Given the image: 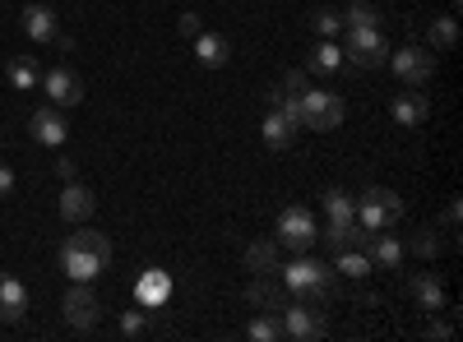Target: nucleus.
Returning <instances> with one entry per match:
<instances>
[{"label":"nucleus","instance_id":"obj_1","mask_svg":"<svg viewBox=\"0 0 463 342\" xmlns=\"http://www.w3.org/2000/svg\"><path fill=\"white\" fill-rule=\"evenodd\" d=\"M279 278H283V287L297 296V300H311V306H325L329 300V287H334V269L325 259H311V254H297V259H288V269H274Z\"/></svg>","mask_w":463,"mask_h":342},{"label":"nucleus","instance_id":"obj_2","mask_svg":"<svg viewBox=\"0 0 463 342\" xmlns=\"http://www.w3.org/2000/svg\"><path fill=\"white\" fill-rule=\"evenodd\" d=\"M297 125L316 130V134L338 130L343 125V97H334L329 88H301L297 93Z\"/></svg>","mask_w":463,"mask_h":342},{"label":"nucleus","instance_id":"obj_3","mask_svg":"<svg viewBox=\"0 0 463 342\" xmlns=\"http://www.w3.org/2000/svg\"><path fill=\"white\" fill-rule=\"evenodd\" d=\"M399 217H403V199L394 189H384V185L362 189V199H357V226L362 232H384V226H394Z\"/></svg>","mask_w":463,"mask_h":342},{"label":"nucleus","instance_id":"obj_4","mask_svg":"<svg viewBox=\"0 0 463 342\" xmlns=\"http://www.w3.org/2000/svg\"><path fill=\"white\" fill-rule=\"evenodd\" d=\"M279 328L283 337H297V342H316L325 337V306H311V300H283L279 306Z\"/></svg>","mask_w":463,"mask_h":342},{"label":"nucleus","instance_id":"obj_5","mask_svg":"<svg viewBox=\"0 0 463 342\" xmlns=\"http://www.w3.org/2000/svg\"><path fill=\"white\" fill-rule=\"evenodd\" d=\"M316 236H320V222H316V213H311V208L292 204V208H283V213H279V245H288L292 254L311 250V245H316Z\"/></svg>","mask_w":463,"mask_h":342},{"label":"nucleus","instance_id":"obj_6","mask_svg":"<svg viewBox=\"0 0 463 342\" xmlns=\"http://www.w3.org/2000/svg\"><path fill=\"white\" fill-rule=\"evenodd\" d=\"M390 42H384V32H380V23L375 28H347V47H343V56L353 60V65H362V69H375V65H384L390 60Z\"/></svg>","mask_w":463,"mask_h":342},{"label":"nucleus","instance_id":"obj_7","mask_svg":"<svg viewBox=\"0 0 463 342\" xmlns=\"http://www.w3.org/2000/svg\"><path fill=\"white\" fill-rule=\"evenodd\" d=\"M390 65H394V74L408 88L431 84V74H436V56L427 47H399V51H390Z\"/></svg>","mask_w":463,"mask_h":342},{"label":"nucleus","instance_id":"obj_8","mask_svg":"<svg viewBox=\"0 0 463 342\" xmlns=\"http://www.w3.org/2000/svg\"><path fill=\"white\" fill-rule=\"evenodd\" d=\"M107 263H111V259H102L93 245H80L74 236H65V245H61V269H65L74 282H93Z\"/></svg>","mask_w":463,"mask_h":342},{"label":"nucleus","instance_id":"obj_9","mask_svg":"<svg viewBox=\"0 0 463 342\" xmlns=\"http://www.w3.org/2000/svg\"><path fill=\"white\" fill-rule=\"evenodd\" d=\"M61 310H65V324H70V328L89 333V328L98 324V315H102L98 296H93V282H74V287L65 291V300H61Z\"/></svg>","mask_w":463,"mask_h":342},{"label":"nucleus","instance_id":"obj_10","mask_svg":"<svg viewBox=\"0 0 463 342\" xmlns=\"http://www.w3.org/2000/svg\"><path fill=\"white\" fill-rule=\"evenodd\" d=\"M362 250H366V259L375 263V269H399L403 254H408V245L399 236H390V226H384V232H366Z\"/></svg>","mask_w":463,"mask_h":342},{"label":"nucleus","instance_id":"obj_11","mask_svg":"<svg viewBox=\"0 0 463 342\" xmlns=\"http://www.w3.org/2000/svg\"><path fill=\"white\" fill-rule=\"evenodd\" d=\"M43 88H47V97L56 102V106H74L84 97V79L74 69H65V65H56V69H47L43 74Z\"/></svg>","mask_w":463,"mask_h":342},{"label":"nucleus","instance_id":"obj_12","mask_svg":"<svg viewBox=\"0 0 463 342\" xmlns=\"http://www.w3.org/2000/svg\"><path fill=\"white\" fill-rule=\"evenodd\" d=\"M28 134H33L37 143H47V148H61L65 134H70V125H65V116H61V106L33 111V116H28Z\"/></svg>","mask_w":463,"mask_h":342},{"label":"nucleus","instance_id":"obj_13","mask_svg":"<svg viewBox=\"0 0 463 342\" xmlns=\"http://www.w3.org/2000/svg\"><path fill=\"white\" fill-rule=\"evenodd\" d=\"M394 121L399 125H408V130H417V125H427L431 121V97L421 93V88H403L399 97H394Z\"/></svg>","mask_w":463,"mask_h":342},{"label":"nucleus","instance_id":"obj_14","mask_svg":"<svg viewBox=\"0 0 463 342\" xmlns=\"http://www.w3.org/2000/svg\"><path fill=\"white\" fill-rule=\"evenodd\" d=\"M24 32L33 37L37 47H52L56 37H61V23H56V10L52 5H24Z\"/></svg>","mask_w":463,"mask_h":342},{"label":"nucleus","instance_id":"obj_15","mask_svg":"<svg viewBox=\"0 0 463 342\" xmlns=\"http://www.w3.org/2000/svg\"><path fill=\"white\" fill-rule=\"evenodd\" d=\"M135 296H139V306H144V310L167 306V296H172V273H163V269H144V273L135 278Z\"/></svg>","mask_w":463,"mask_h":342},{"label":"nucleus","instance_id":"obj_16","mask_svg":"<svg viewBox=\"0 0 463 342\" xmlns=\"http://www.w3.org/2000/svg\"><path fill=\"white\" fill-rule=\"evenodd\" d=\"M28 310V287L14 273H0V324H14Z\"/></svg>","mask_w":463,"mask_h":342},{"label":"nucleus","instance_id":"obj_17","mask_svg":"<svg viewBox=\"0 0 463 342\" xmlns=\"http://www.w3.org/2000/svg\"><path fill=\"white\" fill-rule=\"evenodd\" d=\"M408 296L417 300L421 310H431V315L445 310V287H440L436 273H412V278H408Z\"/></svg>","mask_w":463,"mask_h":342},{"label":"nucleus","instance_id":"obj_18","mask_svg":"<svg viewBox=\"0 0 463 342\" xmlns=\"http://www.w3.org/2000/svg\"><path fill=\"white\" fill-rule=\"evenodd\" d=\"M297 121H288L283 111H274L269 106V116H264V125H260V134H264V143L274 148V153H283V148H292V139H297Z\"/></svg>","mask_w":463,"mask_h":342},{"label":"nucleus","instance_id":"obj_19","mask_svg":"<svg viewBox=\"0 0 463 342\" xmlns=\"http://www.w3.org/2000/svg\"><path fill=\"white\" fill-rule=\"evenodd\" d=\"M61 217L65 222H89L93 217V189L65 180V195H61Z\"/></svg>","mask_w":463,"mask_h":342},{"label":"nucleus","instance_id":"obj_20","mask_svg":"<svg viewBox=\"0 0 463 342\" xmlns=\"http://www.w3.org/2000/svg\"><path fill=\"white\" fill-rule=\"evenodd\" d=\"M362 236H366V232H362L357 217H353V222H329L316 241H325V250H334V254H338V250H357V245H362Z\"/></svg>","mask_w":463,"mask_h":342},{"label":"nucleus","instance_id":"obj_21","mask_svg":"<svg viewBox=\"0 0 463 342\" xmlns=\"http://www.w3.org/2000/svg\"><path fill=\"white\" fill-rule=\"evenodd\" d=\"M227 56H232V47H227L222 32H200V37H195V60H200V65L218 69V65H227Z\"/></svg>","mask_w":463,"mask_h":342},{"label":"nucleus","instance_id":"obj_22","mask_svg":"<svg viewBox=\"0 0 463 342\" xmlns=\"http://www.w3.org/2000/svg\"><path fill=\"white\" fill-rule=\"evenodd\" d=\"M246 300H250V306H260V310H279L283 306V287L274 282V273H264V278H255L246 287Z\"/></svg>","mask_w":463,"mask_h":342},{"label":"nucleus","instance_id":"obj_23","mask_svg":"<svg viewBox=\"0 0 463 342\" xmlns=\"http://www.w3.org/2000/svg\"><path fill=\"white\" fill-rule=\"evenodd\" d=\"M246 269L250 273H274L279 269V241H250L246 245Z\"/></svg>","mask_w":463,"mask_h":342},{"label":"nucleus","instance_id":"obj_24","mask_svg":"<svg viewBox=\"0 0 463 342\" xmlns=\"http://www.w3.org/2000/svg\"><path fill=\"white\" fill-rule=\"evenodd\" d=\"M325 213H329V222H353L357 217V199L334 185V189H325Z\"/></svg>","mask_w":463,"mask_h":342},{"label":"nucleus","instance_id":"obj_25","mask_svg":"<svg viewBox=\"0 0 463 342\" xmlns=\"http://www.w3.org/2000/svg\"><path fill=\"white\" fill-rule=\"evenodd\" d=\"M10 84L14 88H37V84H43V69H37V60L33 56H19V60H10Z\"/></svg>","mask_w":463,"mask_h":342},{"label":"nucleus","instance_id":"obj_26","mask_svg":"<svg viewBox=\"0 0 463 342\" xmlns=\"http://www.w3.org/2000/svg\"><path fill=\"white\" fill-rule=\"evenodd\" d=\"M338 273H347V278H371L375 263L366 259L362 245H357V250H338Z\"/></svg>","mask_w":463,"mask_h":342},{"label":"nucleus","instance_id":"obj_27","mask_svg":"<svg viewBox=\"0 0 463 342\" xmlns=\"http://www.w3.org/2000/svg\"><path fill=\"white\" fill-rule=\"evenodd\" d=\"M246 337H250V342H279V337H283L279 310H264L260 319H250V324H246Z\"/></svg>","mask_w":463,"mask_h":342},{"label":"nucleus","instance_id":"obj_28","mask_svg":"<svg viewBox=\"0 0 463 342\" xmlns=\"http://www.w3.org/2000/svg\"><path fill=\"white\" fill-rule=\"evenodd\" d=\"M408 250H412V254H421V259H436V254L445 250V236L436 232V226H421V232H412Z\"/></svg>","mask_w":463,"mask_h":342},{"label":"nucleus","instance_id":"obj_29","mask_svg":"<svg viewBox=\"0 0 463 342\" xmlns=\"http://www.w3.org/2000/svg\"><path fill=\"white\" fill-rule=\"evenodd\" d=\"M338 65H343V47H334L329 37H320V47L311 51V69L316 74H334Z\"/></svg>","mask_w":463,"mask_h":342},{"label":"nucleus","instance_id":"obj_30","mask_svg":"<svg viewBox=\"0 0 463 342\" xmlns=\"http://www.w3.org/2000/svg\"><path fill=\"white\" fill-rule=\"evenodd\" d=\"M458 42V23H454V14H436V23H431V47L436 51H449Z\"/></svg>","mask_w":463,"mask_h":342},{"label":"nucleus","instance_id":"obj_31","mask_svg":"<svg viewBox=\"0 0 463 342\" xmlns=\"http://www.w3.org/2000/svg\"><path fill=\"white\" fill-rule=\"evenodd\" d=\"M375 23H380V14H375V5H366V0H357V5L343 14V28H375Z\"/></svg>","mask_w":463,"mask_h":342},{"label":"nucleus","instance_id":"obj_32","mask_svg":"<svg viewBox=\"0 0 463 342\" xmlns=\"http://www.w3.org/2000/svg\"><path fill=\"white\" fill-rule=\"evenodd\" d=\"M311 28H316L320 37H334V32H343V14H338V10H316Z\"/></svg>","mask_w":463,"mask_h":342},{"label":"nucleus","instance_id":"obj_33","mask_svg":"<svg viewBox=\"0 0 463 342\" xmlns=\"http://www.w3.org/2000/svg\"><path fill=\"white\" fill-rule=\"evenodd\" d=\"M176 28H181L185 37H200V32H204V19H200L195 10H190V14H181V19H176Z\"/></svg>","mask_w":463,"mask_h":342},{"label":"nucleus","instance_id":"obj_34","mask_svg":"<svg viewBox=\"0 0 463 342\" xmlns=\"http://www.w3.org/2000/svg\"><path fill=\"white\" fill-rule=\"evenodd\" d=\"M121 333H126V337L144 333V310H126V315H121Z\"/></svg>","mask_w":463,"mask_h":342},{"label":"nucleus","instance_id":"obj_35","mask_svg":"<svg viewBox=\"0 0 463 342\" xmlns=\"http://www.w3.org/2000/svg\"><path fill=\"white\" fill-rule=\"evenodd\" d=\"M279 88H283V93H301V88H306V69H288Z\"/></svg>","mask_w":463,"mask_h":342},{"label":"nucleus","instance_id":"obj_36","mask_svg":"<svg viewBox=\"0 0 463 342\" xmlns=\"http://www.w3.org/2000/svg\"><path fill=\"white\" fill-rule=\"evenodd\" d=\"M427 337H431V342H449V337H454V324H445V319H431V324H427Z\"/></svg>","mask_w":463,"mask_h":342},{"label":"nucleus","instance_id":"obj_37","mask_svg":"<svg viewBox=\"0 0 463 342\" xmlns=\"http://www.w3.org/2000/svg\"><path fill=\"white\" fill-rule=\"evenodd\" d=\"M10 195H14V171L0 162V199H10Z\"/></svg>","mask_w":463,"mask_h":342},{"label":"nucleus","instance_id":"obj_38","mask_svg":"<svg viewBox=\"0 0 463 342\" xmlns=\"http://www.w3.org/2000/svg\"><path fill=\"white\" fill-rule=\"evenodd\" d=\"M445 226H449V232L458 226V199H449V208H445Z\"/></svg>","mask_w":463,"mask_h":342},{"label":"nucleus","instance_id":"obj_39","mask_svg":"<svg viewBox=\"0 0 463 342\" xmlns=\"http://www.w3.org/2000/svg\"><path fill=\"white\" fill-rule=\"evenodd\" d=\"M56 176H61V180H74V162L61 158V162H56Z\"/></svg>","mask_w":463,"mask_h":342},{"label":"nucleus","instance_id":"obj_40","mask_svg":"<svg viewBox=\"0 0 463 342\" xmlns=\"http://www.w3.org/2000/svg\"><path fill=\"white\" fill-rule=\"evenodd\" d=\"M0 143H5V139H0Z\"/></svg>","mask_w":463,"mask_h":342}]
</instances>
